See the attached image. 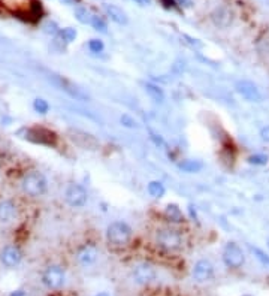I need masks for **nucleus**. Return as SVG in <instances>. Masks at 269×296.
I'll list each match as a JSON object with an SVG mask.
<instances>
[{
  "mask_svg": "<svg viewBox=\"0 0 269 296\" xmlns=\"http://www.w3.org/2000/svg\"><path fill=\"white\" fill-rule=\"evenodd\" d=\"M147 190H148L150 196H153V197H156V199L162 197V196L165 195V192H166L163 183H160V181H150L148 186H147Z\"/></svg>",
  "mask_w": 269,
  "mask_h": 296,
  "instance_id": "6ab92c4d",
  "label": "nucleus"
},
{
  "mask_svg": "<svg viewBox=\"0 0 269 296\" xmlns=\"http://www.w3.org/2000/svg\"><path fill=\"white\" fill-rule=\"evenodd\" d=\"M223 262L230 269H238L244 265L245 257L242 248L235 242H227L223 250Z\"/></svg>",
  "mask_w": 269,
  "mask_h": 296,
  "instance_id": "39448f33",
  "label": "nucleus"
},
{
  "mask_svg": "<svg viewBox=\"0 0 269 296\" xmlns=\"http://www.w3.org/2000/svg\"><path fill=\"white\" fill-rule=\"evenodd\" d=\"M21 187L26 195H29L32 197H39V196L45 195L48 183H47V178L44 177V174H41L38 171H32L24 175V178L21 181Z\"/></svg>",
  "mask_w": 269,
  "mask_h": 296,
  "instance_id": "f03ea898",
  "label": "nucleus"
},
{
  "mask_svg": "<svg viewBox=\"0 0 269 296\" xmlns=\"http://www.w3.org/2000/svg\"><path fill=\"white\" fill-rule=\"evenodd\" d=\"M242 296H251V295H242Z\"/></svg>",
  "mask_w": 269,
  "mask_h": 296,
  "instance_id": "473e14b6",
  "label": "nucleus"
},
{
  "mask_svg": "<svg viewBox=\"0 0 269 296\" xmlns=\"http://www.w3.org/2000/svg\"><path fill=\"white\" fill-rule=\"evenodd\" d=\"M23 260V251L17 245H6L0 251V262L8 269L17 268Z\"/></svg>",
  "mask_w": 269,
  "mask_h": 296,
  "instance_id": "6e6552de",
  "label": "nucleus"
},
{
  "mask_svg": "<svg viewBox=\"0 0 269 296\" xmlns=\"http://www.w3.org/2000/svg\"><path fill=\"white\" fill-rule=\"evenodd\" d=\"M251 251H253V254L265 265V266H268L269 268V256L265 253V251H262L260 248H256V247H251Z\"/></svg>",
  "mask_w": 269,
  "mask_h": 296,
  "instance_id": "393cba45",
  "label": "nucleus"
},
{
  "mask_svg": "<svg viewBox=\"0 0 269 296\" xmlns=\"http://www.w3.org/2000/svg\"><path fill=\"white\" fill-rule=\"evenodd\" d=\"M232 20H233L232 12L226 8H217L212 12V21L220 29H227L232 24Z\"/></svg>",
  "mask_w": 269,
  "mask_h": 296,
  "instance_id": "4468645a",
  "label": "nucleus"
},
{
  "mask_svg": "<svg viewBox=\"0 0 269 296\" xmlns=\"http://www.w3.org/2000/svg\"><path fill=\"white\" fill-rule=\"evenodd\" d=\"M248 163L256 165V166H263V165L268 163V156L266 154H262V153L253 154V156L248 157Z\"/></svg>",
  "mask_w": 269,
  "mask_h": 296,
  "instance_id": "4be33fe9",
  "label": "nucleus"
},
{
  "mask_svg": "<svg viewBox=\"0 0 269 296\" xmlns=\"http://www.w3.org/2000/svg\"><path fill=\"white\" fill-rule=\"evenodd\" d=\"M236 92L248 102H262V93L259 92L257 86L251 81L241 80L235 84Z\"/></svg>",
  "mask_w": 269,
  "mask_h": 296,
  "instance_id": "9d476101",
  "label": "nucleus"
},
{
  "mask_svg": "<svg viewBox=\"0 0 269 296\" xmlns=\"http://www.w3.org/2000/svg\"><path fill=\"white\" fill-rule=\"evenodd\" d=\"M132 239V227L124 221H114L106 229V241L114 247H124Z\"/></svg>",
  "mask_w": 269,
  "mask_h": 296,
  "instance_id": "f257e3e1",
  "label": "nucleus"
},
{
  "mask_svg": "<svg viewBox=\"0 0 269 296\" xmlns=\"http://www.w3.org/2000/svg\"><path fill=\"white\" fill-rule=\"evenodd\" d=\"M121 123H123L124 126L130 127V129H135V127H136V121H135L133 118H130L129 115H123V117H121Z\"/></svg>",
  "mask_w": 269,
  "mask_h": 296,
  "instance_id": "bb28decb",
  "label": "nucleus"
},
{
  "mask_svg": "<svg viewBox=\"0 0 269 296\" xmlns=\"http://www.w3.org/2000/svg\"><path fill=\"white\" fill-rule=\"evenodd\" d=\"M157 278V271L150 263H139L132 269V280L139 286L151 284Z\"/></svg>",
  "mask_w": 269,
  "mask_h": 296,
  "instance_id": "0eeeda50",
  "label": "nucleus"
},
{
  "mask_svg": "<svg viewBox=\"0 0 269 296\" xmlns=\"http://www.w3.org/2000/svg\"><path fill=\"white\" fill-rule=\"evenodd\" d=\"M156 242L165 251H178L182 248V236L174 229H162L157 232Z\"/></svg>",
  "mask_w": 269,
  "mask_h": 296,
  "instance_id": "7ed1b4c3",
  "label": "nucleus"
},
{
  "mask_svg": "<svg viewBox=\"0 0 269 296\" xmlns=\"http://www.w3.org/2000/svg\"><path fill=\"white\" fill-rule=\"evenodd\" d=\"M105 12L108 14V17L117 23V24H127V15L126 12H123V9H120L118 6H114V5H105Z\"/></svg>",
  "mask_w": 269,
  "mask_h": 296,
  "instance_id": "2eb2a0df",
  "label": "nucleus"
},
{
  "mask_svg": "<svg viewBox=\"0 0 269 296\" xmlns=\"http://www.w3.org/2000/svg\"><path fill=\"white\" fill-rule=\"evenodd\" d=\"M87 199H89V195L86 189L80 184L72 183L65 190V200L72 208H83L87 203Z\"/></svg>",
  "mask_w": 269,
  "mask_h": 296,
  "instance_id": "423d86ee",
  "label": "nucleus"
},
{
  "mask_svg": "<svg viewBox=\"0 0 269 296\" xmlns=\"http://www.w3.org/2000/svg\"><path fill=\"white\" fill-rule=\"evenodd\" d=\"M42 283L50 290H57L66 283V271L60 265H50L42 272Z\"/></svg>",
  "mask_w": 269,
  "mask_h": 296,
  "instance_id": "20e7f679",
  "label": "nucleus"
},
{
  "mask_svg": "<svg viewBox=\"0 0 269 296\" xmlns=\"http://www.w3.org/2000/svg\"><path fill=\"white\" fill-rule=\"evenodd\" d=\"M77 259L83 266H91L99 259V251L94 245H84L78 250Z\"/></svg>",
  "mask_w": 269,
  "mask_h": 296,
  "instance_id": "9b49d317",
  "label": "nucleus"
},
{
  "mask_svg": "<svg viewBox=\"0 0 269 296\" xmlns=\"http://www.w3.org/2000/svg\"><path fill=\"white\" fill-rule=\"evenodd\" d=\"M6 8H9L11 11H14L15 14H21V12H33V6L36 5H30V0H0Z\"/></svg>",
  "mask_w": 269,
  "mask_h": 296,
  "instance_id": "ddd939ff",
  "label": "nucleus"
},
{
  "mask_svg": "<svg viewBox=\"0 0 269 296\" xmlns=\"http://www.w3.org/2000/svg\"><path fill=\"white\" fill-rule=\"evenodd\" d=\"M260 139H262L263 142L269 144V126L262 127V130H260Z\"/></svg>",
  "mask_w": 269,
  "mask_h": 296,
  "instance_id": "c756f323",
  "label": "nucleus"
},
{
  "mask_svg": "<svg viewBox=\"0 0 269 296\" xmlns=\"http://www.w3.org/2000/svg\"><path fill=\"white\" fill-rule=\"evenodd\" d=\"M178 168H179L181 171H184V172L193 174V172H199V171L203 168V163L199 162V160H184V162H181V163L178 165Z\"/></svg>",
  "mask_w": 269,
  "mask_h": 296,
  "instance_id": "a211bd4d",
  "label": "nucleus"
},
{
  "mask_svg": "<svg viewBox=\"0 0 269 296\" xmlns=\"http://www.w3.org/2000/svg\"><path fill=\"white\" fill-rule=\"evenodd\" d=\"M144 89H145L147 95H148L154 102L162 103V102L165 100V93H163V90H162L159 86L151 84V83H147V84H144Z\"/></svg>",
  "mask_w": 269,
  "mask_h": 296,
  "instance_id": "f3484780",
  "label": "nucleus"
},
{
  "mask_svg": "<svg viewBox=\"0 0 269 296\" xmlns=\"http://www.w3.org/2000/svg\"><path fill=\"white\" fill-rule=\"evenodd\" d=\"M60 38L65 41V42H72V41H75V38H77V30L75 29H71V27H68V29H63V30H60Z\"/></svg>",
  "mask_w": 269,
  "mask_h": 296,
  "instance_id": "b1692460",
  "label": "nucleus"
},
{
  "mask_svg": "<svg viewBox=\"0 0 269 296\" xmlns=\"http://www.w3.org/2000/svg\"><path fill=\"white\" fill-rule=\"evenodd\" d=\"M97 32H102V33H106V29H108V26H106V23L103 21V18H100V17H97V15H93L91 17V23H90Z\"/></svg>",
  "mask_w": 269,
  "mask_h": 296,
  "instance_id": "5701e85b",
  "label": "nucleus"
},
{
  "mask_svg": "<svg viewBox=\"0 0 269 296\" xmlns=\"http://www.w3.org/2000/svg\"><path fill=\"white\" fill-rule=\"evenodd\" d=\"M17 217V205L9 200H0V224H9Z\"/></svg>",
  "mask_w": 269,
  "mask_h": 296,
  "instance_id": "f8f14e48",
  "label": "nucleus"
},
{
  "mask_svg": "<svg viewBox=\"0 0 269 296\" xmlns=\"http://www.w3.org/2000/svg\"><path fill=\"white\" fill-rule=\"evenodd\" d=\"M184 39H187L185 42L190 44L191 47H196V48H202V47H203V44H202L199 39H193V38H190V36H187V35L184 36Z\"/></svg>",
  "mask_w": 269,
  "mask_h": 296,
  "instance_id": "c85d7f7f",
  "label": "nucleus"
},
{
  "mask_svg": "<svg viewBox=\"0 0 269 296\" xmlns=\"http://www.w3.org/2000/svg\"><path fill=\"white\" fill-rule=\"evenodd\" d=\"M75 17H77V20H78L80 23H83V24H90L93 15H91L86 8H77V9H75Z\"/></svg>",
  "mask_w": 269,
  "mask_h": 296,
  "instance_id": "aec40b11",
  "label": "nucleus"
},
{
  "mask_svg": "<svg viewBox=\"0 0 269 296\" xmlns=\"http://www.w3.org/2000/svg\"><path fill=\"white\" fill-rule=\"evenodd\" d=\"M96 296H109V293H106V292H100V293H97Z\"/></svg>",
  "mask_w": 269,
  "mask_h": 296,
  "instance_id": "2f4dec72",
  "label": "nucleus"
},
{
  "mask_svg": "<svg viewBox=\"0 0 269 296\" xmlns=\"http://www.w3.org/2000/svg\"><path fill=\"white\" fill-rule=\"evenodd\" d=\"M165 217H166L169 221H172V223H181V221L184 220L182 211H181L179 206L175 205V203L166 205V208H165Z\"/></svg>",
  "mask_w": 269,
  "mask_h": 296,
  "instance_id": "dca6fc26",
  "label": "nucleus"
},
{
  "mask_svg": "<svg viewBox=\"0 0 269 296\" xmlns=\"http://www.w3.org/2000/svg\"><path fill=\"white\" fill-rule=\"evenodd\" d=\"M160 3L166 8V9H177L178 8V3L175 0H160Z\"/></svg>",
  "mask_w": 269,
  "mask_h": 296,
  "instance_id": "cd10ccee",
  "label": "nucleus"
},
{
  "mask_svg": "<svg viewBox=\"0 0 269 296\" xmlns=\"http://www.w3.org/2000/svg\"><path fill=\"white\" fill-rule=\"evenodd\" d=\"M9 296H26V292L24 290H14Z\"/></svg>",
  "mask_w": 269,
  "mask_h": 296,
  "instance_id": "7c9ffc66",
  "label": "nucleus"
},
{
  "mask_svg": "<svg viewBox=\"0 0 269 296\" xmlns=\"http://www.w3.org/2000/svg\"><path fill=\"white\" fill-rule=\"evenodd\" d=\"M103 48H105V45H103V42L100 39H91L89 42V50L91 53H102Z\"/></svg>",
  "mask_w": 269,
  "mask_h": 296,
  "instance_id": "a878e982",
  "label": "nucleus"
},
{
  "mask_svg": "<svg viewBox=\"0 0 269 296\" xmlns=\"http://www.w3.org/2000/svg\"><path fill=\"white\" fill-rule=\"evenodd\" d=\"M193 278L197 283H206L211 281L214 278V265L211 263V260L208 259H199L194 265H193Z\"/></svg>",
  "mask_w": 269,
  "mask_h": 296,
  "instance_id": "1a4fd4ad",
  "label": "nucleus"
},
{
  "mask_svg": "<svg viewBox=\"0 0 269 296\" xmlns=\"http://www.w3.org/2000/svg\"><path fill=\"white\" fill-rule=\"evenodd\" d=\"M33 108H35V111L38 112V114H42V115H45L48 111H50V105H48V102L47 100H44V99H35V102H33Z\"/></svg>",
  "mask_w": 269,
  "mask_h": 296,
  "instance_id": "412c9836",
  "label": "nucleus"
}]
</instances>
